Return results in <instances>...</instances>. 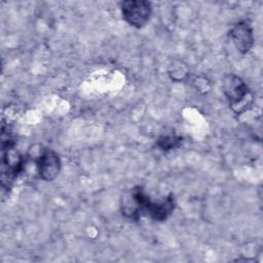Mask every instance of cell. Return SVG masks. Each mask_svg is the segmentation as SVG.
Wrapping results in <instances>:
<instances>
[{"instance_id": "cell-1", "label": "cell", "mask_w": 263, "mask_h": 263, "mask_svg": "<svg viewBox=\"0 0 263 263\" xmlns=\"http://www.w3.org/2000/svg\"><path fill=\"white\" fill-rule=\"evenodd\" d=\"M222 90L236 114L247 111L253 103V96L248 85L235 74H227L223 77Z\"/></svg>"}, {"instance_id": "cell-2", "label": "cell", "mask_w": 263, "mask_h": 263, "mask_svg": "<svg viewBox=\"0 0 263 263\" xmlns=\"http://www.w3.org/2000/svg\"><path fill=\"white\" fill-rule=\"evenodd\" d=\"M151 3L143 0H127L121 3L122 16L135 28L144 27L151 15Z\"/></svg>"}, {"instance_id": "cell-3", "label": "cell", "mask_w": 263, "mask_h": 263, "mask_svg": "<svg viewBox=\"0 0 263 263\" xmlns=\"http://www.w3.org/2000/svg\"><path fill=\"white\" fill-rule=\"evenodd\" d=\"M61 159L57 152L44 149L37 159V171L39 177L45 182L53 181L61 171Z\"/></svg>"}, {"instance_id": "cell-4", "label": "cell", "mask_w": 263, "mask_h": 263, "mask_svg": "<svg viewBox=\"0 0 263 263\" xmlns=\"http://www.w3.org/2000/svg\"><path fill=\"white\" fill-rule=\"evenodd\" d=\"M230 37L236 49L241 53H247L254 45L253 29L247 21H240L233 25Z\"/></svg>"}, {"instance_id": "cell-5", "label": "cell", "mask_w": 263, "mask_h": 263, "mask_svg": "<svg viewBox=\"0 0 263 263\" xmlns=\"http://www.w3.org/2000/svg\"><path fill=\"white\" fill-rule=\"evenodd\" d=\"M176 206V201L173 194L166 196L163 200L160 201H152L150 198L148 199L145 208L144 214L149 215L155 221H165L174 212Z\"/></svg>"}, {"instance_id": "cell-6", "label": "cell", "mask_w": 263, "mask_h": 263, "mask_svg": "<svg viewBox=\"0 0 263 263\" xmlns=\"http://www.w3.org/2000/svg\"><path fill=\"white\" fill-rule=\"evenodd\" d=\"M182 143V138L176 136H161L158 138L156 145L163 151L178 148Z\"/></svg>"}, {"instance_id": "cell-7", "label": "cell", "mask_w": 263, "mask_h": 263, "mask_svg": "<svg viewBox=\"0 0 263 263\" xmlns=\"http://www.w3.org/2000/svg\"><path fill=\"white\" fill-rule=\"evenodd\" d=\"M168 75L172 78V80H175V81L184 80L188 75L187 66L184 65L182 62L177 61V63H173V65L170 67Z\"/></svg>"}]
</instances>
